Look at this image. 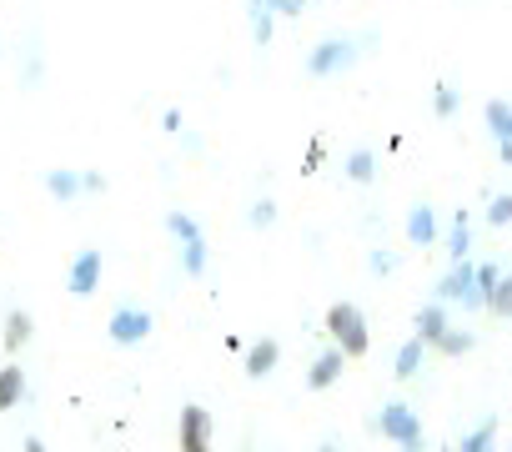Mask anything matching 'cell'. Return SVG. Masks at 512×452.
<instances>
[{
  "label": "cell",
  "mask_w": 512,
  "mask_h": 452,
  "mask_svg": "<svg viewBox=\"0 0 512 452\" xmlns=\"http://www.w3.org/2000/svg\"><path fill=\"white\" fill-rule=\"evenodd\" d=\"M377 432H382L387 442H397L402 452H422V422H417V412H412L407 402H387V407L377 412Z\"/></svg>",
  "instance_id": "5b68a950"
},
{
  "label": "cell",
  "mask_w": 512,
  "mask_h": 452,
  "mask_svg": "<svg viewBox=\"0 0 512 452\" xmlns=\"http://www.w3.org/2000/svg\"><path fill=\"white\" fill-rule=\"evenodd\" d=\"M487 221H492V226H512V196H497V201L487 206Z\"/></svg>",
  "instance_id": "484cf974"
},
{
  "label": "cell",
  "mask_w": 512,
  "mask_h": 452,
  "mask_svg": "<svg viewBox=\"0 0 512 452\" xmlns=\"http://www.w3.org/2000/svg\"><path fill=\"white\" fill-rule=\"evenodd\" d=\"M432 352H442V357H467V352H472V332H462V327H447V332L432 342Z\"/></svg>",
  "instance_id": "ffe728a7"
},
{
  "label": "cell",
  "mask_w": 512,
  "mask_h": 452,
  "mask_svg": "<svg viewBox=\"0 0 512 452\" xmlns=\"http://www.w3.org/2000/svg\"><path fill=\"white\" fill-rule=\"evenodd\" d=\"M427 352H432V347H427L422 337H407V342H402V352H397V367H392V372H397V382L417 377V367H422V357H427Z\"/></svg>",
  "instance_id": "e0dca14e"
},
{
  "label": "cell",
  "mask_w": 512,
  "mask_h": 452,
  "mask_svg": "<svg viewBox=\"0 0 512 452\" xmlns=\"http://www.w3.org/2000/svg\"><path fill=\"white\" fill-rule=\"evenodd\" d=\"M407 242H417V247H432L437 242V216H432L427 201H417L412 216H407Z\"/></svg>",
  "instance_id": "5bb4252c"
},
{
  "label": "cell",
  "mask_w": 512,
  "mask_h": 452,
  "mask_svg": "<svg viewBox=\"0 0 512 452\" xmlns=\"http://www.w3.org/2000/svg\"><path fill=\"white\" fill-rule=\"evenodd\" d=\"M106 332H111L116 347H136V342L151 337V312L146 307H116L111 322H106Z\"/></svg>",
  "instance_id": "ba28073f"
},
{
  "label": "cell",
  "mask_w": 512,
  "mask_h": 452,
  "mask_svg": "<svg viewBox=\"0 0 512 452\" xmlns=\"http://www.w3.org/2000/svg\"><path fill=\"white\" fill-rule=\"evenodd\" d=\"M447 327H452V322H447V307H442V302H427V307L417 312V332H412V337H422V342L432 347Z\"/></svg>",
  "instance_id": "9a60e30c"
},
{
  "label": "cell",
  "mask_w": 512,
  "mask_h": 452,
  "mask_svg": "<svg viewBox=\"0 0 512 452\" xmlns=\"http://www.w3.org/2000/svg\"><path fill=\"white\" fill-rule=\"evenodd\" d=\"M482 116H487L492 141H497V161H502V166H512V106H507V101H487V106H482Z\"/></svg>",
  "instance_id": "9c48e42d"
},
{
  "label": "cell",
  "mask_w": 512,
  "mask_h": 452,
  "mask_svg": "<svg viewBox=\"0 0 512 452\" xmlns=\"http://www.w3.org/2000/svg\"><path fill=\"white\" fill-rule=\"evenodd\" d=\"M166 232L176 237V247H181V272L186 277H206V232L186 216V211H171L166 216Z\"/></svg>",
  "instance_id": "3957f363"
},
{
  "label": "cell",
  "mask_w": 512,
  "mask_h": 452,
  "mask_svg": "<svg viewBox=\"0 0 512 452\" xmlns=\"http://www.w3.org/2000/svg\"><path fill=\"white\" fill-rule=\"evenodd\" d=\"M46 191H51L56 201H76V196H81V171H66V166L46 171Z\"/></svg>",
  "instance_id": "d6986e66"
},
{
  "label": "cell",
  "mask_w": 512,
  "mask_h": 452,
  "mask_svg": "<svg viewBox=\"0 0 512 452\" xmlns=\"http://www.w3.org/2000/svg\"><path fill=\"white\" fill-rule=\"evenodd\" d=\"M317 452H332V447H317Z\"/></svg>",
  "instance_id": "1f68e13d"
},
{
  "label": "cell",
  "mask_w": 512,
  "mask_h": 452,
  "mask_svg": "<svg viewBox=\"0 0 512 452\" xmlns=\"http://www.w3.org/2000/svg\"><path fill=\"white\" fill-rule=\"evenodd\" d=\"M437 302H457V307H482V292H477V262H457L442 282H437Z\"/></svg>",
  "instance_id": "8992f818"
},
{
  "label": "cell",
  "mask_w": 512,
  "mask_h": 452,
  "mask_svg": "<svg viewBox=\"0 0 512 452\" xmlns=\"http://www.w3.org/2000/svg\"><path fill=\"white\" fill-rule=\"evenodd\" d=\"M106 186H111V181H106L101 171H81V191H96V196H101Z\"/></svg>",
  "instance_id": "f1b7e54d"
},
{
  "label": "cell",
  "mask_w": 512,
  "mask_h": 452,
  "mask_svg": "<svg viewBox=\"0 0 512 452\" xmlns=\"http://www.w3.org/2000/svg\"><path fill=\"white\" fill-rule=\"evenodd\" d=\"M322 161H327V146H322V136H317V141L307 146V161H302V171L312 176V171H322Z\"/></svg>",
  "instance_id": "83f0119b"
},
{
  "label": "cell",
  "mask_w": 512,
  "mask_h": 452,
  "mask_svg": "<svg viewBox=\"0 0 512 452\" xmlns=\"http://www.w3.org/2000/svg\"><path fill=\"white\" fill-rule=\"evenodd\" d=\"M272 6V16H287V21H297L302 11H307V0H267Z\"/></svg>",
  "instance_id": "4316f807"
},
{
  "label": "cell",
  "mask_w": 512,
  "mask_h": 452,
  "mask_svg": "<svg viewBox=\"0 0 512 452\" xmlns=\"http://www.w3.org/2000/svg\"><path fill=\"white\" fill-rule=\"evenodd\" d=\"M277 362H282V342H277V337H262V342L246 352V377H251V382H256V377H272Z\"/></svg>",
  "instance_id": "8fae6325"
},
{
  "label": "cell",
  "mask_w": 512,
  "mask_h": 452,
  "mask_svg": "<svg viewBox=\"0 0 512 452\" xmlns=\"http://www.w3.org/2000/svg\"><path fill=\"white\" fill-rule=\"evenodd\" d=\"M327 332H332V347L342 357H367V347H372V327H367L357 302H332L327 307Z\"/></svg>",
  "instance_id": "6da1fadb"
},
{
  "label": "cell",
  "mask_w": 512,
  "mask_h": 452,
  "mask_svg": "<svg viewBox=\"0 0 512 452\" xmlns=\"http://www.w3.org/2000/svg\"><path fill=\"white\" fill-rule=\"evenodd\" d=\"M347 181H357V186H372V181H377V151L357 146V151L347 156Z\"/></svg>",
  "instance_id": "ac0fdd59"
},
{
  "label": "cell",
  "mask_w": 512,
  "mask_h": 452,
  "mask_svg": "<svg viewBox=\"0 0 512 452\" xmlns=\"http://www.w3.org/2000/svg\"><path fill=\"white\" fill-rule=\"evenodd\" d=\"M272 221H277V201H272V196H262V201L251 206V226H262V232H267Z\"/></svg>",
  "instance_id": "d4e9b609"
},
{
  "label": "cell",
  "mask_w": 512,
  "mask_h": 452,
  "mask_svg": "<svg viewBox=\"0 0 512 452\" xmlns=\"http://www.w3.org/2000/svg\"><path fill=\"white\" fill-rule=\"evenodd\" d=\"M26 452H46V442L41 437H26Z\"/></svg>",
  "instance_id": "4dcf8cb0"
},
{
  "label": "cell",
  "mask_w": 512,
  "mask_h": 452,
  "mask_svg": "<svg viewBox=\"0 0 512 452\" xmlns=\"http://www.w3.org/2000/svg\"><path fill=\"white\" fill-rule=\"evenodd\" d=\"M447 247H452V262L467 257V247H472V221H467V211L452 216V242H447Z\"/></svg>",
  "instance_id": "7402d4cb"
},
{
  "label": "cell",
  "mask_w": 512,
  "mask_h": 452,
  "mask_svg": "<svg viewBox=\"0 0 512 452\" xmlns=\"http://www.w3.org/2000/svg\"><path fill=\"white\" fill-rule=\"evenodd\" d=\"M447 452H452V447H447Z\"/></svg>",
  "instance_id": "d6a6232c"
},
{
  "label": "cell",
  "mask_w": 512,
  "mask_h": 452,
  "mask_svg": "<svg viewBox=\"0 0 512 452\" xmlns=\"http://www.w3.org/2000/svg\"><path fill=\"white\" fill-rule=\"evenodd\" d=\"M342 367H347V357H342L337 347H327V352L307 367V387H312V392H327V387L342 377Z\"/></svg>",
  "instance_id": "7c38bea8"
},
{
  "label": "cell",
  "mask_w": 512,
  "mask_h": 452,
  "mask_svg": "<svg viewBox=\"0 0 512 452\" xmlns=\"http://www.w3.org/2000/svg\"><path fill=\"white\" fill-rule=\"evenodd\" d=\"M101 277H106V257H101L96 247H86V252H76V262H71V272H66V292H71V297H96Z\"/></svg>",
  "instance_id": "52a82bcc"
},
{
  "label": "cell",
  "mask_w": 512,
  "mask_h": 452,
  "mask_svg": "<svg viewBox=\"0 0 512 452\" xmlns=\"http://www.w3.org/2000/svg\"><path fill=\"white\" fill-rule=\"evenodd\" d=\"M487 312L492 317H512V277H497V287L487 292Z\"/></svg>",
  "instance_id": "cb8c5ba5"
},
{
  "label": "cell",
  "mask_w": 512,
  "mask_h": 452,
  "mask_svg": "<svg viewBox=\"0 0 512 452\" xmlns=\"http://www.w3.org/2000/svg\"><path fill=\"white\" fill-rule=\"evenodd\" d=\"M21 402H26V372H21V362H6L0 367V412H11Z\"/></svg>",
  "instance_id": "4fadbf2b"
},
{
  "label": "cell",
  "mask_w": 512,
  "mask_h": 452,
  "mask_svg": "<svg viewBox=\"0 0 512 452\" xmlns=\"http://www.w3.org/2000/svg\"><path fill=\"white\" fill-rule=\"evenodd\" d=\"M457 106H462V96H457L447 81H437V91H432V111H437V121H452Z\"/></svg>",
  "instance_id": "603a6c76"
},
{
  "label": "cell",
  "mask_w": 512,
  "mask_h": 452,
  "mask_svg": "<svg viewBox=\"0 0 512 452\" xmlns=\"http://www.w3.org/2000/svg\"><path fill=\"white\" fill-rule=\"evenodd\" d=\"M392 267H397V257H392V252H372V272H382V277H387Z\"/></svg>",
  "instance_id": "f546056e"
},
{
  "label": "cell",
  "mask_w": 512,
  "mask_h": 452,
  "mask_svg": "<svg viewBox=\"0 0 512 452\" xmlns=\"http://www.w3.org/2000/svg\"><path fill=\"white\" fill-rule=\"evenodd\" d=\"M357 61H362V41L327 36V41H317V46H312V56H307V76L327 81V76H342V71H352Z\"/></svg>",
  "instance_id": "7a4b0ae2"
},
{
  "label": "cell",
  "mask_w": 512,
  "mask_h": 452,
  "mask_svg": "<svg viewBox=\"0 0 512 452\" xmlns=\"http://www.w3.org/2000/svg\"><path fill=\"white\" fill-rule=\"evenodd\" d=\"M176 447L181 452H216V417L201 402H186L176 417Z\"/></svg>",
  "instance_id": "277c9868"
},
{
  "label": "cell",
  "mask_w": 512,
  "mask_h": 452,
  "mask_svg": "<svg viewBox=\"0 0 512 452\" xmlns=\"http://www.w3.org/2000/svg\"><path fill=\"white\" fill-rule=\"evenodd\" d=\"M31 337H36V317L16 307V312L6 317V332H0V347H6V352L16 357V352H26V347H31Z\"/></svg>",
  "instance_id": "30bf717a"
},
{
  "label": "cell",
  "mask_w": 512,
  "mask_h": 452,
  "mask_svg": "<svg viewBox=\"0 0 512 452\" xmlns=\"http://www.w3.org/2000/svg\"><path fill=\"white\" fill-rule=\"evenodd\" d=\"M492 442H497V417L477 422V427L462 437V447H457V452H492Z\"/></svg>",
  "instance_id": "44dd1931"
},
{
  "label": "cell",
  "mask_w": 512,
  "mask_h": 452,
  "mask_svg": "<svg viewBox=\"0 0 512 452\" xmlns=\"http://www.w3.org/2000/svg\"><path fill=\"white\" fill-rule=\"evenodd\" d=\"M246 21H251V41H256V46H272V26H277V16H272L267 0H246Z\"/></svg>",
  "instance_id": "2e32d148"
}]
</instances>
